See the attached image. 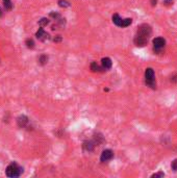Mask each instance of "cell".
Masks as SVG:
<instances>
[{"instance_id":"7c38bea8","label":"cell","mask_w":177,"mask_h":178,"mask_svg":"<svg viewBox=\"0 0 177 178\" xmlns=\"http://www.w3.org/2000/svg\"><path fill=\"white\" fill-rule=\"evenodd\" d=\"M3 4H4V7H5V10H12L13 4H12V1H10V0H3Z\"/></svg>"},{"instance_id":"6da1fadb","label":"cell","mask_w":177,"mask_h":178,"mask_svg":"<svg viewBox=\"0 0 177 178\" xmlns=\"http://www.w3.org/2000/svg\"><path fill=\"white\" fill-rule=\"evenodd\" d=\"M151 35V27L148 24H143L139 27L136 35L134 37V44L138 47H144L147 45L148 40Z\"/></svg>"},{"instance_id":"603a6c76","label":"cell","mask_w":177,"mask_h":178,"mask_svg":"<svg viewBox=\"0 0 177 178\" xmlns=\"http://www.w3.org/2000/svg\"><path fill=\"white\" fill-rule=\"evenodd\" d=\"M173 0H166V3H171Z\"/></svg>"},{"instance_id":"ba28073f","label":"cell","mask_w":177,"mask_h":178,"mask_svg":"<svg viewBox=\"0 0 177 178\" xmlns=\"http://www.w3.org/2000/svg\"><path fill=\"white\" fill-rule=\"evenodd\" d=\"M17 122H18L19 127H24L26 126V124L28 123V118H27L26 116H20V117L18 118V120H17Z\"/></svg>"},{"instance_id":"7402d4cb","label":"cell","mask_w":177,"mask_h":178,"mask_svg":"<svg viewBox=\"0 0 177 178\" xmlns=\"http://www.w3.org/2000/svg\"><path fill=\"white\" fill-rule=\"evenodd\" d=\"M151 2H152V5L154 6L155 4H156V0H151Z\"/></svg>"},{"instance_id":"ac0fdd59","label":"cell","mask_w":177,"mask_h":178,"mask_svg":"<svg viewBox=\"0 0 177 178\" xmlns=\"http://www.w3.org/2000/svg\"><path fill=\"white\" fill-rule=\"evenodd\" d=\"M165 174L163 172H159V173H155V174L152 175V178H156V177H164Z\"/></svg>"},{"instance_id":"d6986e66","label":"cell","mask_w":177,"mask_h":178,"mask_svg":"<svg viewBox=\"0 0 177 178\" xmlns=\"http://www.w3.org/2000/svg\"><path fill=\"white\" fill-rule=\"evenodd\" d=\"M172 169H173L174 171H177V160H174L173 162H172Z\"/></svg>"},{"instance_id":"7a4b0ae2","label":"cell","mask_w":177,"mask_h":178,"mask_svg":"<svg viewBox=\"0 0 177 178\" xmlns=\"http://www.w3.org/2000/svg\"><path fill=\"white\" fill-rule=\"evenodd\" d=\"M5 173H6V176L7 177L16 178V177H19L21 174H22L23 169L21 168L19 165H17L16 162H12V164H10L7 166Z\"/></svg>"},{"instance_id":"5b68a950","label":"cell","mask_w":177,"mask_h":178,"mask_svg":"<svg viewBox=\"0 0 177 178\" xmlns=\"http://www.w3.org/2000/svg\"><path fill=\"white\" fill-rule=\"evenodd\" d=\"M113 156H114V152L109 149H106L101 153L100 160L102 162H108V160H111V158H113Z\"/></svg>"},{"instance_id":"9c48e42d","label":"cell","mask_w":177,"mask_h":178,"mask_svg":"<svg viewBox=\"0 0 177 178\" xmlns=\"http://www.w3.org/2000/svg\"><path fill=\"white\" fill-rule=\"evenodd\" d=\"M94 143L93 142H91V141H87V142H85L83 143V149L86 150V151H92L93 149H94Z\"/></svg>"},{"instance_id":"9a60e30c","label":"cell","mask_w":177,"mask_h":178,"mask_svg":"<svg viewBox=\"0 0 177 178\" xmlns=\"http://www.w3.org/2000/svg\"><path fill=\"white\" fill-rule=\"evenodd\" d=\"M58 5L62 6V7H68V6H70V3L68 1H66V0H60L58 1Z\"/></svg>"},{"instance_id":"44dd1931","label":"cell","mask_w":177,"mask_h":178,"mask_svg":"<svg viewBox=\"0 0 177 178\" xmlns=\"http://www.w3.org/2000/svg\"><path fill=\"white\" fill-rule=\"evenodd\" d=\"M60 40H62L60 35H56V38H54V42H60Z\"/></svg>"},{"instance_id":"3957f363","label":"cell","mask_w":177,"mask_h":178,"mask_svg":"<svg viewBox=\"0 0 177 178\" xmlns=\"http://www.w3.org/2000/svg\"><path fill=\"white\" fill-rule=\"evenodd\" d=\"M145 80H146V84L150 86L151 89L156 88V82H155V76L154 71L151 68H147L145 71Z\"/></svg>"},{"instance_id":"52a82bcc","label":"cell","mask_w":177,"mask_h":178,"mask_svg":"<svg viewBox=\"0 0 177 178\" xmlns=\"http://www.w3.org/2000/svg\"><path fill=\"white\" fill-rule=\"evenodd\" d=\"M101 64H102V68L104 70H108L111 68L113 66V63H111V59L109 58H104L101 59Z\"/></svg>"},{"instance_id":"4fadbf2b","label":"cell","mask_w":177,"mask_h":178,"mask_svg":"<svg viewBox=\"0 0 177 178\" xmlns=\"http://www.w3.org/2000/svg\"><path fill=\"white\" fill-rule=\"evenodd\" d=\"M91 70H92L93 72H99L101 71V68L97 65V63H92L91 64Z\"/></svg>"},{"instance_id":"8992f818","label":"cell","mask_w":177,"mask_h":178,"mask_svg":"<svg viewBox=\"0 0 177 178\" xmlns=\"http://www.w3.org/2000/svg\"><path fill=\"white\" fill-rule=\"evenodd\" d=\"M35 35H37L38 39L41 40V41H46V40L49 39V35H48L47 32H45V30H44L43 28H40L39 30L37 31Z\"/></svg>"},{"instance_id":"e0dca14e","label":"cell","mask_w":177,"mask_h":178,"mask_svg":"<svg viewBox=\"0 0 177 178\" xmlns=\"http://www.w3.org/2000/svg\"><path fill=\"white\" fill-rule=\"evenodd\" d=\"M48 61V58L46 55H42L41 58H40V63L42 64V65H45L46 63H47Z\"/></svg>"},{"instance_id":"8fae6325","label":"cell","mask_w":177,"mask_h":178,"mask_svg":"<svg viewBox=\"0 0 177 178\" xmlns=\"http://www.w3.org/2000/svg\"><path fill=\"white\" fill-rule=\"evenodd\" d=\"M131 23H132V20L130 18L123 19V20H122V23H121V27H127V26H129Z\"/></svg>"},{"instance_id":"2e32d148","label":"cell","mask_w":177,"mask_h":178,"mask_svg":"<svg viewBox=\"0 0 177 178\" xmlns=\"http://www.w3.org/2000/svg\"><path fill=\"white\" fill-rule=\"evenodd\" d=\"M26 46L28 48H33V46H35V43H33L32 40L28 39V40H26Z\"/></svg>"},{"instance_id":"30bf717a","label":"cell","mask_w":177,"mask_h":178,"mask_svg":"<svg viewBox=\"0 0 177 178\" xmlns=\"http://www.w3.org/2000/svg\"><path fill=\"white\" fill-rule=\"evenodd\" d=\"M122 20H123V19H122L121 17H120L118 14H115V15H114V16H113V22L115 23V24L117 25V26L121 27Z\"/></svg>"},{"instance_id":"277c9868","label":"cell","mask_w":177,"mask_h":178,"mask_svg":"<svg viewBox=\"0 0 177 178\" xmlns=\"http://www.w3.org/2000/svg\"><path fill=\"white\" fill-rule=\"evenodd\" d=\"M165 46H166V41L163 38H155L153 40V48H154V51L157 52V53L163 51Z\"/></svg>"},{"instance_id":"cb8c5ba5","label":"cell","mask_w":177,"mask_h":178,"mask_svg":"<svg viewBox=\"0 0 177 178\" xmlns=\"http://www.w3.org/2000/svg\"><path fill=\"white\" fill-rule=\"evenodd\" d=\"M0 16H1V10H0Z\"/></svg>"},{"instance_id":"ffe728a7","label":"cell","mask_w":177,"mask_h":178,"mask_svg":"<svg viewBox=\"0 0 177 178\" xmlns=\"http://www.w3.org/2000/svg\"><path fill=\"white\" fill-rule=\"evenodd\" d=\"M50 16L53 17V18H55V20H58V19H60V15L56 14V13H51V14H50Z\"/></svg>"},{"instance_id":"5bb4252c","label":"cell","mask_w":177,"mask_h":178,"mask_svg":"<svg viewBox=\"0 0 177 178\" xmlns=\"http://www.w3.org/2000/svg\"><path fill=\"white\" fill-rule=\"evenodd\" d=\"M39 24L41 25V26H46V25L49 24V20H48L47 18H42L41 20L39 21Z\"/></svg>"}]
</instances>
